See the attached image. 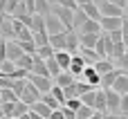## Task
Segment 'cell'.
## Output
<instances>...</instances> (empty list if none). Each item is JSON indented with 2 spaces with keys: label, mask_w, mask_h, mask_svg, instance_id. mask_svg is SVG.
<instances>
[{
  "label": "cell",
  "mask_w": 128,
  "mask_h": 119,
  "mask_svg": "<svg viewBox=\"0 0 128 119\" xmlns=\"http://www.w3.org/2000/svg\"><path fill=\"white\" fill-rule=\"evenodd\" d=\"M74 81H76V79H74V76H72L70 72H61V74H56V76L52 79V83H54V86H58L61 90H65V88H70V86H72Z\"/></svg>",
  "instance_id": "5bb4252c"
},
{
  "label": "cell",
  "mask_w": 128,
  "mask_h": 119,
  "mask_svg": "<svg viewBox=\"0 0 128 119\" xmlns=\"http://www.w3.org/2000/svg\"><path fill=\"white\" fill-rule=\"evenodd\" d=\"M122 22H124V18H99V27H101V32H106V34L119 29Z\"/></svg>",
  "instance_id": "8fae6325"
},
{
  "label": "cell",
  "mask_w": 128,
  "mask_h": 119,
  "mask_svg": "<svg viewBox=\"0 0 128 119\" xmlns=\"http://www.w3.org/2000/svg\"><path fill=\"white\" fill-rule=\"evenodd\" d=\"M52 4H58V7H65V9H70V11L79 9V7L74 4V0H56V2H52Z\"/></svg>",
  "instance_id": "4dcf8cb0"
},
{
  "label": "cell",
  "mask_w": 128,
  "mask_h": 119,
  "mask_svg": "<svg viewBox=\"0 0 128 119\" xmlns=\"http://www.w3.org/2000/svg\"><path fill=\"white\" fill-rule=\"evenodd\" d=\"M29 119H43V117H38V115H34V112H29Z\"/></svg>",
  "instance_id": "8d00e7d4"
},
{
  "label": "cell",
  "mask_w": 128,
  "mask_h": 119,
  "mask_svg": "<svg viewBox=\"0 0 128 119\" xmlns=\"http://www.w3.org/2000/svg\"><path fill=\"white\" fill-rule=\"evenodd\" d=\"M90 2H92V4H101L104 0H90Z\"/></svg>",
  "instance_id": "74e56055"
},
{
  "label": "cell",
  "mask_w": 128,
  "mask_h": 119,
  "mask_svg": "<svg viewBox=\"0 0 128 119\" xmlns=\"http://www.w3.org/2000/svg\"><path fill=\"white\" fill-rule=\"evenodd\" d=\"M81 34H101V27H99V22H94V20H86L83 27L76 29V36H81Z\"/></svg>",
  "instance_id": "2e32d148"
},
{
  "label": "cell",
  "mask_w": 128,
  "mask_h": 119,
  "mask_svg": "<svg viewBox=\"0 0 128 119\" xmlns=\"http://www.w3.org/2000/svg\"><path fill=\"white\" fill-rule=\"evenodd\" d=\"M101 117H104L101 112H94V115H92V117H90V119H101Z\"/></svg>",
  "instance_id": "d590c367"
},
{
  "label": "cell",
  "mask_w": 128,
  "mask_h": 119,
  "mask_svg": "<svg viewBox=\"0 0 128 119\" xmlns=\"http://www.w3.org/2000/svg\"><path fill=\"white\" fill-rule=\"evenodd\" d=\"M110 90H112V92H117L119 97H124V94H128V76L124 74V72H119V74H117V79L112 81Z\"/></svg>",
  "instance_id": "52a82bcc"
},
{
  "label": "cell",
  "mask_w": 128,
  "mask_h": 119,
  "mask_svg": "<svg viewBox=\"0 0 128 119\" xmlns=\"http://www.w3.org/2000/svg\"><path fill=\"white\" fill-rule=\"evenodd\" d=\"M45 32H47V36H54V34H63L65 27H63L52 14H47V16H45Z\"/></svg>",
  "instance_id": "ba28073f"
},
{
  "label": "cell",
  "mask_w": 128,
  "mask_h": 119,
  "mask_svg": "<svg viewBox=\"0 0 128 119\" xmlns=\"http://www.w3.org/2000/svg\"><path fill=\"white\" fill-rule=\"evenodd\" d=\"M14 72H16V65H14V61H7V58H4V61L0 63V76H11Z\"/></svg>",
  "instance_id": "cb8c5ba5"
},
{
  "label": "cell",
  "mask_w": 128,
  "mask_h": 119,
  "mask_svg": "<svg viewBox=\"0 0 128 119\" xmlns=\"http://www.w3.org/2000/svg\"><path fill=\"white\" fill-rule=\"evenodd\" d=\"M38 101H40V104H45L50 110H58V108H61V104H58V101H56L50 92H47V94H40V99H38Z\"/></svg>",
  "instance_id": "603a6c76"
},
{
  "label": "cell",
  "mask_w": 128,
  "mask_h": 119,
  "mask_svg": "<svg viewBox=\"0 0 128 119\" xmlns=\"http://www.w3.org/2000/svg\"><path fill=\"white\" fill-rule=\"evenodd\" d=\"M76 54H79V56H81L88 65H94V63L99 61V58H97V54H94L92 50H83V47H79V52H76Z\"/></svg>",
  "instance_id": "7402d4cb"
},
{
  "label": "cell",
  "mask_w": 128,
  "mask_h": 119,
  "mask_svg": "<svg viewBox=\"0 0 128 119\" xmlns=\"http://www.w3.org/2000/svg\"><path fill=\"white\" fill-rule=\"evenodd\" d=\"M27 110H29V108H27V106H25L22 101H16V104H14V119L22 117V115H25Z\"/></svg>",
  "instance_id": "f546056e"
},
{
  "label": "cell",
  "mask_w": 128,
  "mask_h": 119,
  "mask_svg": "<svg viewBox=\"0 0 128 119\" xmlns=\"http://www.w3.org/2000/svg\"><path fill=\"white\" fill-rule=\"evenodd\" d=\"M92 115H94V110H92L90 106H83V104H81V108L74 112V117H76V119H90Z\"/></svg>",
  "instance_id": "484cf974"
},
{
  "label": "cell",
  "mask_w": 128,
  "mask_h": 119,
  "mask_svg": "<svg viewBox=\"0 0 128 119\" xmlns=\"http://www.w3.org/2000/svg\"><path fill=\"white\" fill-rule=\"evenodd\" d=\"M112 65H115V70H119V72H128V52H124Z\"/></svg>",
  "instance_id": "d4e9b609"
},
{
  "label": "cell",
  "mask_w": 128,
  "mask_h": 119,
  "mask_svg": "<svg viewBox=\"0 0 128 119\" xmlns=\"http://www.w3.org/2000/svg\"><path fill=\"white\" fill-rule=\"evenodd\" d=\"M119 112H122V115H128V94H124V97L119 99Z\"/></svg>",
  "instance_id": "d6a6232c"
},
{
  "label": "cell",
  "mask_w": 128,
  "mask_h": 119,
  "mask_svg": "<svg viewBox=\"0 0 128 119\" xmlns=\"http://www.w3.org/2000/svg\"><path fill=\"white\" fill-rule=\"evenodd\" d=\"M126 117H128V115H126Z\"/></svg>",
  "instance_id": "7bdbcfd3"
},
{
  "label": "cell",
  "mask_w": 128,
  "mask_h": 119,
  "mask_svg": "<svg viewBox=\"0 0 128 119\" xmlns=\"http://www.w3.org/2000/svg\"><path fill=\"white\" fill-rule=\"evenodd\" d=\"M97 9H99V16H101V18H124V9L115 7V4L108 2V0H104L101 4H97Z\"/></svg>",
  "instance_id": "7a4b0ae2"
},
{
  "label": "cell",
  "mask_w": 128,
  "mask_h": 119,
  "mask_svg": "<svg viewBox=\"0 0 128 119\" xmlns=\"http://www.w3.org/2000/svg\"><path fill=\"white\" fill-rule=\"evenodd\" d=\"M117 74H119V70H112V72L104 74V76H101V83H99V86H104V88H110V86H112V81L117 79Z\"/></svg>",
  "instance_id": "4316f807"
},
{
  "label": "cell",
  "mask_w": 128,
  "mask_h": 119,
  "mask_svg": "<svg viewBox=\"0 0 128 119\" xmlns=\"http://www.w3.org/2000/svg\"><path fill=\"white\" fill-rule=\"evenodd\" d=\"M104 90V97H106V112H112V115H119V94L112 92L110 88H101Z\"/></svg>",
  "instance_id": "3957f363"
},
{
  "label": "cell",
  "mask_w": 128,
  "mask_h": 119,
  "mask_svg": "<svg viewBox=\"0 0 128 119\" xmlns=\"http://www.w3.org/2000/svg\"><path fill=\"white\" fill-rule=\"evenodd\" d=\"M126 22H128V18H126Z\"/></svg>",
  "instance_id": "b9f144b4"
},
{
  "label": "cell",
  "mask_w": 128,
  "mask_h": 119,
  "mask_svg": "<svg viewBox=\"0 0 128 119\" xmlns=\"http://www.w3.org/2000/svg\"><path fill=\"white\" fill-rule=\"evenodd\" d=\"M47 45H50L54 52H65V32H63V34L47 36Z\"/></svg>",
  "instance_id": "4fadbf2b"
},
{
  "label": "cell",
  "mask_w": 128,
  "mask_h": 119,
  "mask_svg": "<svg viewBox=\"0 0 128 119\" xmlns=\"http://www.w3.org/2000/svg\"><path fill=\"white\" fill-rule=\"evenodd\" d=\"M58 110H61V117L63 119H76L74 117V110H70V108H65V106H61Z\"/></svg>",
  "instance_id": "836d02e7"
},
{
  "label": "cell",
  "mask_w": 128,
  "mask_h": 119,
  "mask_svg": "<svg viewBox=\"0 0 128 119\" xmlns=\"http://www.w3.org/2000/svg\"><path fill=\"white\" fill-rule=\"evenodd\" d=\"M65 52L68 54H76L79 52V36L74 29H68L65 32Z\"/></svg>",
  "instance_id": "9c48e42d"
},
{
  "label": "cell",
  "mask_w": 128,
  "mask_h": 119,
  "mask_svg": "<svg viewBox=\"0 0 128 119\" xmlns=\"http://www.w3.org/2000/svg\"><path fill=\"white\" fill-rule=\"evenodd\" d=\"M29 32H32V34H36V32H45V16H40V14H32Z\"/></svg>",
  "instance_id": "9a60e30c"
},
{
  "label": "cell",
  "mask_w": 128,
  "mask_h": 119,
  "mask_svg": "<svg viewBox=\"0 0 128 119\" xmlns=\"http://www.w3.org/2000/svg\"><path fill=\"white\" fill-rule=\"evenodd\" d=\"M79 81H83V83H88L90 88H99V83H101V76L94 72V68L92 65H86V70L81 72V76H79Z\"/></svg>",
  "instance_id": "277c9868"
},
{
  "label": "cell",
  "mask_w": 128,
  "mask_h": 119,
  "mask_svg": "<svg viewBox=\"0 0 128 119\" xmlns=\"http://www.w3.org/2000/svg\"><path fill=\"white\" fill-rule=\"evenodd\" d=\"M119 119H128V117H126V115H119Z\"/></svg>",
  "instance_id": "f35d334b"
},
{
  "label": "cell",
  "mask_w": 128,
  "mask_h": 119,
  "mask_svg": "<svg viewBox=\"0 0 128 119\" xmlns=\"http://www.w3.org/2000/svg\"><path fill=\"white\" fill-rule=\"evenodd\" d=\"M38 99H40V92H38V90H36L27 79H25V86H22V90L18 92V101H22V104L29 108V106H32V104H36Z\"/></svg>",
  "instance_id": "6da1fadb"
},
{
  "label": "cell",
  "mask_w": 128,
  "mask_h": 119,
  "mask_svg": "<svg viewBox=\"0 0 128 119\" xmlns=\"http://www.w3.org/2000/svg\"><path fill=\"white\" fill-rule=\"evenodd\" d=\"M126 9H128V0H126Z\"/></svg>",
  "instance_id": "ab89813d"
},
{
  "label": "cell",
  "mask_w": 128,
  "mask_h": 119,
  "mask_svg": "<svg viewBox=\"0 0 128 119\" xmlns=\"http://www.w3.org/2000/svg\"><path fill=\"white\" fill-rule=\"evenodd\" d=\"M79 9H81V11H83V14H86L90 20L99 22V18H101V16H99V9H97V4H92V2H86V4H81Z\"/></svg>",
  "instance_id": "ffe728a7"
},
{
  "label": "cell",
  "mask_w": 128,
  "mask_h": 119,
  "mask_svg": "<svg viewBox=\"0 0 128 119\" xmlns=\"http://www.w3.org/2000/svg\"><path fill=\"white\" fill-rule=\"evenodd\" d=\"M29 112H34V115H38V117H43V119H50V115H52V110H50L45 104H40V101L32 104V106H29Z\"/></svg>",
  "instance_id": "44dd1931"
},
{
  "label": "cell",
  "mask_w": 128,
  "mask_h": 119,
  "mask_svg": "<svg viewBox=\"0 0 128 119\" xmlns=\"http://www.w3.org/2000/svg\"><path fill=\"white\" fill-rule=\"evenodd\" d=\"M18 56H22L18 43H16V40H4V58H7V61H16Z\"/></svg>",
  "instance_id": "7c38bea8"
},
{
  "label": "cell",
  "mask_w": 128,
  "mask_h": 119,
  "mask_svg": "<svg viewBox=\"0 0 128 119\" xmlns=\"http://www.w3.org/2000/svg\"><path fill=\"white\" fill-rule=\"evenodd\" d=\"M92 68H94V72H97L99 76H104V74H108V72H112V70H115L112 61H108V58H101V61H97Z\"/></svg>",
  "instance_id": "d6986e66"
},
{
  "label": "cell",
  "mask_w": 128,
  "mask_h": 119,
  "mask_svg": "<svg viewBox=\"0 0 128 119\" xmlns=\"http://www.w3.org/2000/svg\"><path fill=\"white\" fill-rule=\"evenodd\" d=\"M70 58H72V54H68V52H54V61H56V65L61 68V72H68Z\"/></svg>",
  "instance_id": "ac0fdd59"
},
{
  "label": "cell",
  "mask_w": 128,
  "mask_h": 119,
  "mask_svg": "<svg viewBox=\"0 0 128 119\" xmlns=\"http://www.w3.org/2000/svg\"><path fill=\"white\" fill-rule=\"evenodd\" d=\"M63 106H65V108H70V110H74V112H76V110H79V108H81V101H79V99H65V104H63Z\"/></svg>",
  "instance_id": "1f68e13d"
},
{
  "label": "cell",
  "mask_w": 128,
  "mask_h": 119,
  "mask_svg": "<svg viewBox=\"0 0 128 119\" xmlns=\"http://www.w3.org/2000/svg\"><path fill=\"white\" fill-rule=\"evenodd\" d=\"M108 2H112V4L119 7V9H126V0H108Z\"/></svg>",
  "instance_id": "e575fe53"
},
{
  "label": "cell",
  "mask_w": 128,
  "mask_h": 119,
  "mask_svg": "<svg viewBox=\"0 0 128 119\" xmlns=\"http://www.w3.org/2000/svg\"><path fill=\"white\" fill-rule=\"evenodd\" d=\"M86 65H88V63H86V61H83V58H81L79 54H72V58H70V68H68V72H70V74H72L74 79H79V76H81V72L86 70Z\"/></svg>",
  "instance_id": "8992f818"
},
{
  "label": "cell",
  "mask_w": 128,
  "mask_h": 119,
  "mask_svg": "<svg viewBox=\"0 0 128 119\" xmlns=\"http://www.w3.org/2000/svg\"><path fill=\"white\" fill-rule=\"evenodd\" d=\"M124 74H126V76H128V72H124Z\"/></svg>",
  "instance_id": "60d3db41"
},
{
  "label": "cell",
  "mask_w": 128,
  "mask_h": 119,
  "mask_svg": "<svg viewBox=\"0 0 128 119\" xmlns=\"http://www.w3.org/2000/svg\"><path fill=\"white\" fill-rule=\"evenodd\" d=\"M36 56H38V58H43V61H45V58H52V56H54V50H52L50 45L38 47V50H36Z\"/></svg>",
  "instance_id": "f1b7e54d"
},
{
  "label": "cell",
  "mask_w": 128,
  "mask_h": 119,
  "mask_svg": "<svg viewBox=\"0 0 128 119\" xmlns=\"http://www.w3.org/2000/svg\"><path fill=\"white\" fill-rule=\"evenodd\" d=\"M29 74H36V76H45V79H50V72H47V68H45V61L38 58L36 54L32 56V70H29Z\"/></svg>",
  "instance_id": "30bf717a"
},
{
  "label": "cell",
  "mask_w": 128,
  "mask_h": 119,
  "mask_svg": "<svg viewBox=\"0 0 128 119\" xmlns=\"http://www.w3.org/2000/svg\"><path fill=\"white\" fill-rule=\"evenodd\" d=\"M27 81L40 92V94H47L50 88H52V79H45V76H36V74H27Z\"/></svg>",
  "instance_id": "5b68a950"
},
{
  "label": "cell",
  "mask_w": 128,
  "mask_h": 119,
  "mask_svg": "<svg viewBox=\"0 0 128 119\" xmlns=\"http://www.w3.org/2000/svg\"><path fill=\"white\" fill-rule=\"evenodd\" d=\"M97 38H99V34H81V36H79V47L92 50V47L97 45Z\"/></svg>",
  "instance_id": "e0dca14e"
},
{
  "label": "cell",
  "mask_w": 128,
  "mask_h": 119,
  "mask_svg": "<svg viewBox=\"0 0 128 119\" xmlns=\"http://www.w3.org/2000/svg\"><path fill=\"white\" fill-rule=\"evenodd\" d=\"M50 94H52V97H54V99H56L61 106L65 104V94H63V90H61L58 86H54V83H52V88H50Z\"/></svg>",
  "instance_id": "83f0119b"
}]
</instances>
